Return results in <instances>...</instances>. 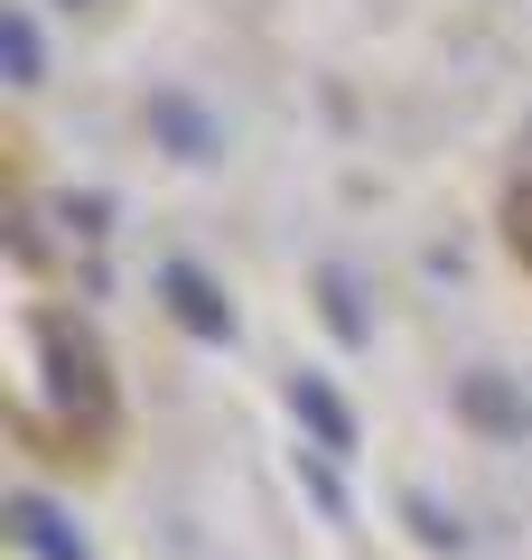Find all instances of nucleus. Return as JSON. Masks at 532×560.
Instances as JSON below:
<instances>
[{
    "mask_svg": "<svg viewBox=\"0 0 532 560\" xmlns=\"http://www.w3.org/2000/svg\"><path fill=\"white\" fill-rule=\"evenodd\" d=\"M150 131L169 140L177 160H216V150H224V131H216V113H206L197 94H177V84H159V94H150Z\"/></svg>",
    "mask_w": 532,
    "mask_h": 560,
    "instance_id": "1",
    "label": "nucleus"
},
{
    "mask_svg": "<svg viewBox=\"0 0 532 560\" xmlns=\"http://www.w3.org/2000/svg\"><path fill=\"white\" fill-rule=\"evenodd\" d=\"M0 47H10V84H38V75H47V57H38V20H28V10H10V20H0Z\"/></svg>",
    "mask_w": 532,
    "mask_h": 560,
    "instance_id": "2",
    "label": "nucleus"
},
{
    "mask_svg": "<svg viewBox=\"0 0 532 560\" xmlns=\"http://www.w3.org/2000/svg\"><path fill=\"white\" fill-rule=\"evenodd\" d=\"M66 10H84V0H66Z\"/></svg>",
    "mask_w": 532,
    "mask_h": 560,
    "instance_id": "4",
    "label": "nucleus"
},
{
    "mask_svg": "<svg viewBox=\"0 0 532 560\" xmlns=\"http://www.w3.org/2000/svg\"><path fill=\"white\" fill-rule=\"evenodd\" d=\"M169 290H177V318L197 327V337H224V308H216V290L197 271H169Z\"/></svg>",
    "mask_w": 532,
    "mask_h": 560,
    "instance_id": "3",
    "label": "nucleus"
}]
</instances>
